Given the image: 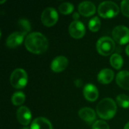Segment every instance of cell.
Returning a JSON list of instances; mask_svg holds the SVG:
<instances>
[{"label":"cell","mask_w":129,"mask_h":129,"mask_svg":"<svg viewBox=\"0 0 129 129\" xmlns=\"http://www.w3.org/2000/svg\"><path fill=\"white\" fill-rule=\"evenodd\" d=\"M25 47L33 54H42L48 47L47 38L40 33H32L29 34L24 41Z\"/></svg>","instance_id":"obj_1"},{"label":"cell","mask_w":129,"mask_h":129,"mask_svg":"<svg viewBox=\"0 0 129 129\" xmlns=\"http://www.w3.org/2000/svg\"><path fill=\"white\" fill-rule=\"evenodd\" d=\"M116 104L115 101L109 98L101 100L96 107L97 114L103 119H110L116 113Z\"/></svg>","instance_id":"obj_2"},{"label":"cell","mask_w":129,"mask_h":129,"mask_svg":"<svg viewBox=\"0 0 129 129\" xmlns=\"http://www.w3.org/2000/svg\"><path fill=\"white\" fill-rule=\"evenodd\" d=\"M98 12L101 17L112 18L119 14V8L115 2L111 1H106L99 5Z\"/></svg>","instance_id":"obj_3"},{"label":"cell","mask_w":129,"mask_h":129,"mask_svg":"<svg viewBox=\"0 0 129 129\" xmlns=\"http://www.w3.org/2000/svg\"><path fill=\"white\" fill-rule=\"evenodd\" d=\"M28 82V76L26 72L23 69H16L14 70L10 76L11 85L17 88L21 89L23 88Z\"/></svg>","instance_id":"obj_4"},{"label":"cell","mask_w":129,"mask_h":129,"mask_svg":"<svg viewBox=\"0 0 129 129\" xmlns=\"http://www.w3.org/2000/svg\"><path fill=\"white\" fill-rule=\"evenodd\" d=\"M97 51L101 55L103 56H108L111 54L116 48V45L114 41L107 36L101 38L96 45Z\"/></svg>","instance_id":"obj_5"},{"label":"cell","mask_w":129,"mask_h":129,"mask_svg":"<svg viewBox=\"0 0 129 129\" xmlns=\"http://www.w3.org/2000/svg\"><path fill=\"white\" fill-rule=\"evenodd\" d=\"M112 35L115 42L119 45H125L129 42V29L125 26H116L113 30Z\"/></svg>","instance_id":"obj_6"},{"label":"cell","mask_w":129,"mask_h":129,"mask_svg":"<svg viewBox=\"0 0 129 129\" xmlns=\"http://www.w3.org/2000/svg\"><path fill=\"white\" fill-rule=\"evenodd\" d=\"M57 20L58 14L54 8H46L42 13L41 20L45 26H54L57 23Z\"/></svg>","instance_id":"obj_7"},{"label":"cell","mask_w":129,"mask_h":129,"mask_svg":"<svg viewBox=\"0 0 129 129\" xmlns=\"http://www.w3.org/2000/svg\"><path fill=\"white\" fill-rule=\"evenodd\" d=\"M69 33L73 38L81 39L85 34V27L81 21L74 20L70 25Z\"/></svg>","instance_id":"obj_8"},{"label":"cell","mask_w":129,"mask_h":129,"mask_svg":"<svg viewBox=\"0 0 129 129\" xmlns=\"http://www.w3.org/2000/svg\"><path fill=\"white\" fill-rule=\"evenodd\" d=\"M25 36L26 34L20 31L14 32L11 33L6 39V42H5L6 46L8 47L9 48H14L17 47L23 42Z\"/></svg>","instance_id":"obj_9"},{"label":"cell","mask_w":129,"mask_h":129,"mask_svg":"<svg viewBox=\"0 0 129 129\" xmlns=\"http://www.w3.org/2000/svg\"><path fill=\"white\" fill-rule=\"evenodd\" d=\"M17 119L23 125H28L32 119V114L30 110L26 107H20L17 110Z\"/></svg>","instance_id":"obj_10"},{"label":"cell","mask_w":129,"mask_h":129,"mask_svg":"<svg viewBox=\"0 0 129 129\" xmlns=\"http://www.w3.org/2000/svg\"><path fill=\"white\" fill-rule=\"evenodd\" d=\"M68 66V60L64 56H58L55 57L51 64V69L54 73H60L63 71Z\"/></svg>","instance_id":"obj_11"},{"label":"cell","mask_w":129,"mask_h":129,"mask_svg":"<svg viewBox=\"0 0 129 129\" xmlns=\"http://www.w3.org/2000/svg\"><path fill=\"white\" fill-rule=\"evenodd\" d=\"M98 90L93 84H87L83 88V95L85 98L91 102L95 101L98 98Z\"/></svg>","instance_id":"obj_12"},{"label":"cell","mask_w":129,"mask_h":129,"mask_svg":"<svg viewBox=\"0 0 129 129\" xmlns=\"http://www.w3.org/2000/svg\"><path fill=\"white\" fill-rule=\"evenodd\" d=\"M78 9H79V12L85 17L91 16L96 11V7L94 4L88 1L81 2L79 5Z\"/></svg>","instance_id":"obj_13"},{"label":"cell","mask_w":129,"mask_h":129,"mask_svg":"<svg viewBox=\"0 0 129 129\" xmlns=\"http://www.w3.org/2000/svg\"><path fill=\"white\" fill-rule=\"evenodd\" d=\"M79 116L88 123L93 122L96 119V113L94 110L90 107H83L78 113Z\"/></svg>","instance_id":"obj_14"},{"label":"cell","mask_w":129,"mask_h":129,"mask_svg":"<svg viewBox=\"0 0 129 129\" xmlns=\"http://www.w3.org/2000/svg\"><path fill=\"white\" fill-rule=\"evenodd\" d=\"M114 78V73L110 69H104L98 75V80L100 83L106 85L110 83Z\"/></svg>","instance_id":"obj_15"},{"label":"cell","mask_w":129,"mask_h":129,"mask_svg":"<svg viewBox=\"0 0 129 129\" xmlns=\"http://www.w3.org/2000/svg\"><path fill=\"white\" fill-rule=\"evenodd\" d=\"M30 129H53V127L48 119L44 117H39L32 122Z\"/></svg>","instance_id":"obj_16"},{"label":"cell","mask_w":129,"mask_h":129,"mask_svg":"<svg viewBox=\"0 0 129 129\" xmlns=\"http://www.w3.org/2000/svg\"><path fill=\"white\" fill-rule=\"evenodd\" d=\"M117 85L125 90H129V71L122 70L119 72L116 79Z\"/></svg>","instance_id":"obj_17"},{"label":"cell","mask_w":129,"mask_h":129,"mask_svg":"<svg viewBox=\"0 0 129 129\" xmlns=\"http://www.w3.org/2000/svg\"><path fill=\"white\" fill-rule=\"evenodd\" d=\"M110 61L111 66L113 68H115L116 70H119V69H121L122 67L123 59H122V56L119 55V54H112V56L110 57Z\"/></svg>","instance_id":"obj_18"},{"label":"cell","mask_w":129,"mask_h":129,"mask_svg":"<svg viewBox=\"0 0 129 129\" xmlns=\"http://www.w3.org/2000/svg\"><path fill=\"white\" fill-rule=\"evenodd\" d=\"M25 94L21 91L15 92L11 97V102L15 106H20L25 101Z\"/></svg>","instance_id":"obj_19"},{"label":"cell","mask_w":129,"mask_h":129,"mask_svg":"<svg viewBox=\"0 0 129 129\" xmlns=\"http://www.w3.org/2000/svg\"><path fill=\"white\" fill-rule=\"evenodd\" d=\"M17 25L20 29V32L25 33L26 35L30 31L31 29V25L30 23L29 22V20H27L25 18H20L18 22H17Z\"/></svg>","instance_id":"obj_20"},{"label":"cell","mask_w":129,"mask_h":129,"mask_svg":"<svg viewBox=\"0 0 129 129\" xmlns=\"http://www.w3.org/2000/svg\"><path fill=\"white\" fill-rule=\"evenodd\" d=\"M101 26V20L98 17H94L89 20L88 23V28L92 32H98Z\"/></svg>","instance_id":"obj_21"},{"label":"cell","mask_w":129,"mask_h":129,"mask_svg":"<svg viewBox=\"0 0 129 129\" xmlns=\"http://www.w3.org/2000/svg\"><path fill=\"white\" fill-rule=\"evenodd\" d=\"M116 102L122 108H129V97L126 94H122L118 95L116 98Z\"/></svg>","instance_id":"obj_22"},{"label":"cell","mask_w":129,"mask_h":129,"mask_svg":"<svg viewBox=\"0 0 129 129\" xmlns=\"http://www.w3.org/2000/svg\"><path fill=\"white\" fill-rule=\"evenodd\" d=\"M59 11L63 14H70L73 12L74 6L70 2H63L59 6Z\"/></svg>","instance_id":"obj_23"},{"label":"cell","mask_w":129,"mask_h":129,"mask_svg":"<svg viewBox=\"0 0 129 129\" xmlns=\"http://www.w3.org/2000/svg\"><path fill=\"white\" fill-rule=\"evenodd\" d=\"M92 129H110V126L105 121L97 120L93 124Z\"/></svg>","instance_id":"obj_24"},{"label":"cell","mask_w":129,"mask_h":129,"mask_svg":"<svg viewBox=\"0 0 129 129\" xmlns=\"http://www.w3.org/2000/svg\"><path fill=\"white\" fill-rule=\"evenodd\" d=\"M121 11L125 16L129 17V0H124L121 2Z\"/></svg>","instance_id":"obj_25"},{"label":"cell","mask_w":129,"mask_h":129,"mask_svg":"<svg viewBox=\"0 0 129 129\" xmlns=\"http://www.w3.org/2000/svg\"><path fill=\"white\" fill-rule=\"evenodd\" d=\"M75 85H76L77 87H81V86H82V80H81V79H76V80L75 81Z\"/></svg>","instance_id":"obj_26"},{"label":"cell","mask_w":129,"mask_h":129,"mask_svg":"<svg viewBox=\"0 0 129 129\" xmlns=\"http://www.w3.org/2000/svg\"><path fill=\"white\" fill-rule=\"evenodd\" d=\"M73 17L75 19V20H78V19L79 18V13L75 12V13L73 14Z\"/></svg>","instance_id":"obj_27"},{"label":"cell","mask_w":129,"mask_h":129,"mask_svg":"<svg viewBox=\"0 0 129 129\" xmlns=\"http://www.w3.org/2000/svg\"><path fill=\"white\" fill-rule=\"evenodd\" d=\"M125 52H126L127 55L129 56V45H127V47L125 48Z\"/></svg>","instance_id":"obj_28"},{"label":"cell","mask_w":129,"mask_h":129,"mask_svg":"<svg viewBox=\"0 0 129 129\" xmlns=\"http://www.w3.org/2000/svg\"><path fill=\"white\" fill-rule=\"evenodd\" d=\"M124 129H129V122H128V123L125 125Z\"/></svg>","instance_id":"obj_29"},{"label":"cell","mask_w":129,"mask_h":129,"mask_svg":"<svg viewBox=\"0 0 129 129\" xmlns=\"http://www.w3.org/2000/svg\"><path fill=\"white\" fill-rule=\"evenodd\" d=\"M22 129H29V128H27V127H24V128H23Z\"/></svg>","instance_id":"obj_30"}]
</instances>
